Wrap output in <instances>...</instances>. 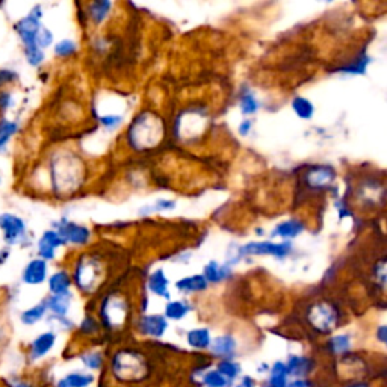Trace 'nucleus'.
Returning a JSON list of instances; mask_svg holds the SVG:
<instances>
[{
	"label": "nucleus",
	"instance_id": "nucleus-48",
	"mask_svg": "<svg viewBox=\"0 0 387 387\" xmlns=\"http://www.w3.org/2000/svg\"><path fill=\"white\" fill-rule=\"evenodd\" d=\"M286 387H312L308 378H291Z\"/></svg>",
	"mask_w": 387,
	"mask_h": 387
},
{
	"label": "nucleus",
	"instance_id": "nucleus-27",
	"mask_svg": "<svg viewBox=\"0 0 387 387\" xmlns=\"http://www.w3.org/2000/svg\"><path fill=\"white\" fill-rule=\"evenodd\" d=\"M96 377L90 373H70L55 383V387H90Z\"/></svg>",
	"mask_w": 387,
	"mask_h": 387
},
{
	"label": "nucleus",
	"instance_id": "nucleus-7",
	"mask_svg": "<svg viewBox=\"0 0 387 387\" xmlns=\"http://www.w3.org/2000/svg\"><path fill=\"white\" fill-rule=\"evenodd\" d=\"M291 253H292V244L289 241L249 242L238 249L239 259L249 258V256H273L277 259H284L288 258Z\"/></svg>",
	"mask_w": 387,
	"mask_h": 387
},
{
	"label": "nucleus",
	"instance_id": "nucleus-32",
	"mask_svg": "<svg viewBox=\"0 0 387 387\" xmlns=\"http://www.w3.org/2000/svg\"><path fill=\"white\" fill-rule=\"evenodd\" d=\"M81 362L82 365L90 369V370H100L103 369L106 359L102 351H97V350H91V351H85L81 354Z\"/></svg>",
	"mask_w": 387,
	"mask_h": 387
},
{
	"label": "nucleus",
	"instance_id": "nucleus-28",
	"mask_svg": "<svg viewBox=\"0 0 387 387\" xmlns=\"http://www.w3.org/2000/svg\"><path fill=\"white\" fill-rule=\"evenodd\" d=\"M112 11V2H92L88 5V17L96 26L107 20Z\"/></svg>",
	"mask_w": 387,
	"mask_h": 387
},
{
	"label": "nucleus",
	"instance_id": "nucleus-16",
	"mask_svg": "<svg viewBox=\"0 0 387 387\" xmlns=\"http://www.w3.org/2000/svg\"><path fill=\"white\" fill-rule=\"evenodd\" d=\"M64 245V239L59 236L56 230L44 231L40 241H38V256L45 262L53 260L56 258V250Z\"/></svg>",
	"mask_w": 387,
	"mask_h": 387
},
{
	"label": "nucleus",
	"instance_id": "nucleus-1",
	"mask_svg": "<svg viewBox=\"0 0 387 387\" xmlns=\"http://www.w3.org/2000/svg\"><path fill=\"white\" fill-rule=\"evenodd\" d=\"M111 377L120 384H141L151 375V365L139 350L135 348H120L115 351L109 362Z\"/></svg>",
	"mask_w": 387,
	"mask_h": 387
},
{
	"label": "nucleus",
	"instance_id": "nucleus-22",
	"mask_svg": "<svg viewBox=\"0 0 387 387\" xmlns=\"http://www.w3.org/2000/svg\"><path fill=\"white\" fill-rule=\"evenodd\" d=\"M327 350L331 355H336V357H342V355L348 354L353 348V336L350 333H339V335H333L327 344Z\"/></svg>",
	"mask_w": 387,
	"mask_h": 387
},
{
	"label": "nucleus",
	"instance_id": "nucleus-31",
	"mask_svg": "<svg viewBox=\"0 0 387 387\" xmlns=\"http://www.w3.org/2000/svg\"><path fill=\"white\" fill-rule=\"evenodd\" d=\"M239 107H241V112L245 115V117H250V115H254L259 111L260 103L256 94L251 92L249 88H245L242 91L241 98H239Z\"/></svg>",
	"mask_w": 387,
	"mask_h": 387
},
{
	"label": "nucleus",
	"instance_id": "nucleus-52",
	"mask_svg": "<svg viewBox=\"0 0 387 387\" xmlns=\"http://www.w3.org/2000/svg\"><path fill=\"white\" fill-rule=\"evenodd\" d=\"M262 387H271V386H268L266 383H263V384H262Z\"/></svg>",
	"mask_w": 387,
	"mask_h": 387
},
{
	"label": "nucleus",
	"instance_id": "nucleus-23",
	"mask_svg": "<svg viewBox=\"0 0 387 387\" xmlns=\"http://www.w3.org/2000/svg\"><path fill=\"white\" fill-rule=\"evenodd\" d=\"M212 335L211 330L206 327H198V328H192L187 333V344L193 348V350L198 351H206L211 348L212 344Z\"/></svg>",
	"mask_w": 387,
	"mask_h": 387
},
{
	"label": "nucleus",
	"instance_id": "nucleus-14",
	"mask_svg": "<svg viewBox=\"0 0 387 387\" xmlns=\"http://www.w3.org/2000/svg\"><path fill=\"white\" fill-rule=\"evenodd\" d=\"M56 345V333L55 331H44L38 335L32 342L29 344L28 357L30 362H38L48 355L53 346Z\"/></svg>",
	"mask_w": 387,
	"mask_h": 387
},
{
	"label": "nucleus",
	"instance_id": "nucleus-45",
	"mask_svg": "<svg viewBox=\"0 0 387 387\" xmlns=\"http://www.w3.org/2000/svg\"><path fill=\"white\" fill-rule=\"evenodd\" d=\"M12 106V97L11 92L0 91V111H6Z\"/></svg>",
	"mask_w": 387,
	"mask_h": 387
},
{
	"label": "nucleus",
	"instance_id": "nucleus-2",
	"mask_svg": "<svg viewBox=\"0 0 387 387\" xmlns=\"http://www.w3.org/2000/svg\"><path fill=\"white\" fill-rule=\"evenodd\" d=\"M165 136V123L154 111L145 109L132 120L126 132V141L132 150L149 151L156 149Z\"/></svg>",
	"mask_w": 387,
	"mask_h": 387
},
{
	"label": "nucleus",
	"instance_id": "nucleus-4",
	"mask_svg": "<svg viewBox=\"0 0 387 387\" xmlns=\"http://www.w3.org/2000/svg\"><path fill=\"white\" fill-rule=\"evenodd\" d=\"M100 325L106 330H120L126 325L130 316L129 300L118 292L107 293L98 308Z\"/></svg>",
	"mask_w": 387,
	"mask_h": 387
},
{
	"label": "nucleus",
	"instance_id": "nucleus-33",
	"mask_svg": "<svg viewBox=\"0 0 387 387\" xmlns=\"http://www.w3.org/2000/svg\"><path fill=\"white\" fill-rule=\"evenodd\" d=\"M369 64H370V58L366 55V53H362V55L351 61L350 64L340 67L339 72L345 74H365Z\"/></svg>",
	"mask_w": 387,
	"mask_h": 387
},
{
	"label": "nucleus",
	"instance_id": "nucleus-8",
	"mask_svg": "<svg viewBox=\"0 0 387 387\" xmlns=\"http://www.w3.org/2000/svg\"><path fill=\"white\" fill-rule=\"evenodd\" d=\"M41 15H43L41 6H35L34 10L26 15V17H23L17 23H15L14 29H15V32L19 34L20 40H21V43H23V45H25V48L36 45L35 44L36 35H38V32H40V29L43 28L41 21H40Z\"/></svg>",
	"mask_w": 387,
	"mask_h": 387
},
{
	"label": "nucleus",
	"instance_id": "nucleus-26",
	"mask_svg": "<svg viewBox=\"0 0 387 387\" xmlns=\"http://www.w3.org/2000/svg\"><path fill=\"white\" fill-rule=\"evenodd\" d=\"M44 303L48 307V312L53 316H58V318H64L70 311V306H72V293H68V295H50L44 300Z\"/></svg>",
	"mask_w": 387,
	"mask_h": 387
},
{
	"label": "nucleus",
	"instance_id": "nucleus-54",
	"mask_svg": "<svg viewBox=\"0 0 387 387\" xmlns=\"http://www.w3.org/2000/svg\"><path fill=\"white\" fill-rule=\"evenodd\" d=\"M0 387H5V386H3V384H2V381H0Z\"/></svg>",
	"mask_w": 387,
	"mask_h": 387
},
{
	"label": "nucleus",
	"instance_id": "nucleus-36",
	"mask_svg": "<svg viewBox=\"0 0 387 387\" xmlns=\"http://www.w3.org/2000/svg\"><path fill=\"white\" fill-rule=\"evenodd\" d=\"M19 130V125L15 121L2 118L0 120V150L5 149V145L10 143V139Z\"/></svg>",
	"mask_w": 387,
	"mask_h": 387
},
{
	"label": "nucleus",
	"instance_id": "nucleus-24",
	"mask_svg": "<svg viewBox=\"0 0 387 387\" xmlns=\"http://www.w3.org/2000/svg\"><path fill=\"white\" fill-rule=\"evenodd\" d=\"M209 283L201 274L182 277L176 282V289L182 293H200L207 289Z\"/></svg>",
	"mask_w": 387,
	"mask_h": 387
},
{
	"label": "nucleus",
	"instance_id": "nucleus-44",
	"mask_svg": "<svg viewBox=\"0 0 387 387\" xmlns=\"http://www.w3.org/2000/svg\"><path fill=\"white\" fill-rule=\"evenodd\" d=\"M19 79V74L12 72V70L8 68H0V88L6 87V85H11Z\"/></svg>",
	"mask_w": 387,
	"mask_h": 387
},
{
	"label": "nucleus",
	"instance_id": "nucleus-39",
	"mask_svg": "<svg viewBox=\"0 0 387 387\" xmlns=\"http://www.w3.org/2000/svg\"><path fill=\"white\" fill-rule=\"evenodd\" d=\"M25 56L28 64L30 67H40L44 63V50H41L38 45H30V48H25Z\"/></svg>",
	"mask_w": 387,
	"mask_h": 387
},
{
	"label": "nucleus",
	"instance_id": "nucleus-30",
	"mask_svg": "<svg viewBox=\"0 0 387 387\" xmlns=\"http://www.w3.org/2000/svg\"><path fill=\"white\" fill-rule=\"evenodd\" d=\"M215 369L230 383H235L242 374V366L236 360H218Z\"/></svg>",
	"mask_w": 387,
	"mask_h": 387
},
{
	"label": "nucleus",
	"instance_id": "nucleus-34",
	"mask_svg": "<svg viewBox=\"0 0 387 387\" xmlns=\"http://www.w3.org/2000/svg\"><path fill=\"white\" fill-rule=\"evenodd\" d=\"M45 313H48V307H45L44 301H41L40 304H36L23 312L20 315V321L25 325H35L36 322H40L44 318Z\"/></svg>",
	"mask_w": 387,
	"mask_h": 387
},
{
	"label": "nucleus",
	"instance_id": "nucleus-25",
	"mask_svg": "<svg viewBox=\"0 0 387 387\" xmlns=\"http://www.w3.org/2000/svg\"><path fill=\"white\" fill-rule=\"evenodd\" d=\"M191 311L192 306L187 300H168V303L165 304L164 316L167 321H182L187 318Z\"/></svg>",
	"mask_w": 387,
	"mask_h": 387
},
{
	"label": "nucleus",
	"instance_id": "nucleus-10",
	"mask_svg": "<svg viewBox=\"0 0 387 387\" xmlns=\"http://www.w3.org/2000/svg\"><path fill=\"white\" fill-rule=\"evenodd\" d=\"M56 231L64 239L65 244H73L77 247L87 245L91 239V230L88 227L68 220H61L56 222Z\"/></svg>",
	"mask_w": 387,
	"mask_h": 387
},
{
	"label": "nucleus",
	"instance_id": "nucleus-53",
	"mask_svg": "<svg viewBox=\"0 0 387 387\" xmlns=\"http://www.w3.org/2000/svg\"><path fill=\"white\" fill-rule=\"evenodd\" d=\"M233 387H241V386H239V384L236 383V384H233Z\"/></svg>",
	"mask_w": 387,
	"mask_h": 387
},
{
	"label": "nucleus",
	"instance_id": "nucleus-21",
	"mask_svg": "<svg viewBox=\"0 0 387 387\" xmlns=\"http://www.w3.org/2000/svg\"><path fill=\"white\" fill-rule=\"evenodd\" d=\"M72 275L65 269H59L55 274L49 277V291L52 295H68L72 289Z\"/></svg>",
	"mask_w": 387,
	"mask_h": 387
},
{
	"label": "nucleus",
	"instance_id": "nucleus-6",
	"mask_svg": "<svg viewBox=\"0 0 387 387\" xmlns=\"http://www.w3.org/2000/svg\"><path fill=\"white\" fill-rule=\"evenodd\" d=\"M339 307L327 300L316 301L306 312V320L308 325L320 335H331L340 325Z\"/></svg>",
	"mask_w": 387,
	"mask_h": 387
},
{
	"label": "nucleus",
	"instance_id": "nucleus-13",
	"mask_svg": "<svg viewBox=\"0 0 387 387\" xmlns=\"http://www.w3.org/2000/svg\"><path fill=\"white\" fill-rule=\"evenodd\" d=\"M209 351H211L213 357L220 360H235V355L238 351V340L233 335H230V333L220 335L212 339Z\"/></svg>",
	"mask_w": 387,
	"mask_h": 387
},
{
	"label": "nucleus",
	"instance_id": "nucleus-49",
	"mask_svg": "<svg viewBox=\"0 0 387 387\" xmlns=\"http://www.w3.org/2000/svg\"><path fill=\"white\" fill-rule=\"evenodd\" d=\"M241 387H256L258 383L256 380H254V377L251 375H242V377H239V383H238Z\"/></svg>",
	"mask_w": 387,
	"mask_h": 387
},
{
	"label": "nucleus",
	"instance_id": "nucleus-17",
	"mask_svg": "<svg viewBox=\"0 0 387 387\" xmlns=\"http://www.w3.org/2000/svg\"><path fill=\"white\" fill-rule=\"evenodd\" d=\"M306 230V224L298 220V218H289L286 221L278 222L274 227V230L271 231V236L273 238H280L283 241H292V239L298 238L303 231Z\"/></svg>",
	"mask_w": 387,
	"mask_h": 387
},
{
	"label": "nucleus",
	"instance_id": "nucleus-19",
	"mask_svg": "<svg viewBox=\"0 0 387 387\" xmlns=\"http://www.w3.org/2000/svg\"><path fill=\"white\" fill-rule=\"evenodd\" d=\"M147 288L153 293V295H158L160 298L169 300V278L167 277L164 269H154L153 273L147 278Z\"/></svg>",
	"mask_w": 387,
	"mask_h": 387
},
{
	"label": "nucleus",
	"instance_id": "nucleus-42",
	"mask_svg": "<svg viewBox=\"0 0 387 387\" xmlns=\"http://www.w3.org/2000/svg\"><path fill=\"white\" fill-rule=\"evenodd\" d=\"M35 44L40 48L41 50H44L45 48H49V45L53 44V34L52 30H49L48 28H41L40 32L36 35V41Z\"/></svg>",
	"mask_w": 387,
	"mask_h": 387
},
{
	"label": "nucleus",
	"instance_id": "nucleus-20",
	"mask_svg": "<svg viewBox=\"0 0 387 387\" xmlns=\"http://www.w3.org/2000/svg\"><path fill=\"white\" fill-rule=\"evenodd\" d=\"M203 275L206 278L207 283L218 284L229 280L231 277V266L227 263H218L216 260L207 262L203 268Z\"/></svg>",
	"mask_w": 387,
	"mask_h": 387
},
{
	"label": "nucleus",
	"instance_id": "nucleus-50",
	"mask_svg": "<svg viewBox=\"0 0 387 387\" xmlns=\"http://www.w3.org/2000/svg\"><path fill=\"white\" fill-rule=\"evenodd\" d=\"M345 387H373L368 381H363V380H357V381H351L348 383Z\"/></svg>",
	"mask_w": 387,
	"mask_h": 387
},
{
	"label": "nucleus",
	"instance_id": "nucleus-46",
	"mask_svg": "<svg viewBox=\"0 0 387 387\" xmlns=\"http://www.w3.org/2000/svg\"><path fill=\"white\" fill-rule=\"evenodd\" d=\"M251 129H253V121L250 118H245L239 123L238 134L241 136H249L251 134Z\"/></svg>",
	"mask_w": 387,
	"mask_h": 387
},
{
	"label": "nucleus",
	"instance_id": "nucleus-40",
	"mask_svg": "<svg viewBox=\"0 0 387 387\" xmlns=\"http://www.w3.org/2000/svg\"><path fill=\"white\" fill-rule=\"evenodd\" d=\"M176 207V201L173 200H158L154 205H149L141 209V213H154V212H167V211H173Z\"/></svg>",
	"mask_w": 387,
	"mask_h": 387
},
{
	"label": "nucleus",
	"instance_id": "nucleus-5",
	"mask_svg": "<svg viewBox=\"0 0 387 387\" xmlns=\"http://www.w3.org/2000/svg\"><path fill=\"white\" fill-rule=\"evenodd\" d=\"M105 268L103 263L97 256H91V254H83V256L76 262L73 278L76 288L83 293L94 292L100 282L103 280Z\"/></svg>",
	"mask_w": 387,
	"mask_h": 387
},
{
	"label": "nucleus",
	"instance_id": "nucleus-3",
	"mask_svg": "<svg viewBox=\"0 0 387 387\" xmlns=\"http://www.w3.org/2000/svg\"><path fill=\"white\" fill-rule=\"evenodd\" d=\"M52 185L59 196H70L81 188L85 179V165L79 156L63 153L52 159Z\"/></svg>",
	"mask_w": 387,
	"mask_h": 387
},
{
	"label": "nucleus",
	"instance_id": "nucleus-47",
	"mask_svg": "<svg viewBox=\"0 0 387 387\" xmlns=\"http://www.w3.org/2000/svg\"><path fill=\"white\" fill-rule=\"evenodd\" d=\"M375 339H377V342L378 344H381V345H386L387 344V327L383 324V325H378L377 330H375Z\"/></svg>",
	"mask_w": 387,
	"mask_h": 387
},
{
	"label": "nucleus",
	"instance_id": "nucleus-9",
	"mask_svg": "<svg viewBox=\"0 0 387 387\" xmlns=\"http://www.w3.org/2000/svg\"><path fill=\"white\" fill-rule=\"evenodd\" d=\"M336 171L333 167L328 165H315L311 167L304 173V183L307 188L313 191L330 189V187L336 180Z\"/></svg>",
	"mask_w": 387,
	"mask_h": 387
},
{
	"label": "nucleus",
	"instance_id": "nucleus-41",
	"mask_svg": "<svg viewBox=\"0 0 387 387\" xmlns=\"http://www.w3.org/2000/svg\"><path fill=\"white\" fill-rule=\"evenodd\" d=\"M98 121H100V125L105 127V130L114 132V130H117L123 125V121H125V118H123L121 115L106 114V115H102V117H98Z\"/></svg>",
	"mask_w": 387,
	"mask_h": 387
},
{
	"label": "nucleus",
	"instance_id": "nucleus-29",
	"mask_svg": "<svg viewBox=\"0 0 387 387\" xmlns=\"http://www.w3.org/2000/svg\"><path fill=\"white\" fill-rule=\"evenodd\" d=\"M291 107L293 114L297 115L301 120H312L315 115V106L311 100L303 97V96H295L292 98Z\"/></svg>",
	"mask_w": 387,
	"mask_h": 387
},
{
	"label": "nucleus",
	"instance_id": "nucleus-11",
	"mask_svg": "<svg viewBox=\"0 0 387 387\" xmlns=\"http://www.w3.org/2000/svg\"><path fill=\"white\" fill-rule=\"evenodd\" d=\"M0 230L5 242L10 245L19 244L26 236V224L20 216L14 213H0Z\"/></svg>",
	"mask_w": 387,
	"mask_h": 387
},
{
	"label": "nucleus",
	"instance_id": "nucleus-12",
	"mask_svg": "<svg viewBox=\"0 0 387 387\" xmlns=\"http://www.w3.org/2000/svg\"><path fill=\"white\" fill-rule=\"evenodd\" d=\"M168 321L164 315H141L136 322V328L143 336L160 339L168 330Z\"/></svg>",
	"mask_w": 387,
	"mask_h": 387
},
{
	"label": "nucleus",
	"instance_id": "nucleus-18",
	"mask_svg": "<svg viewBox=\"0 0 387 387\" xmlns=\"http://www.w3.org/2000/svg\"><path fill=\"white\" fill-rule=\"evenodd\" d=\"M21 278H23V282L30 286L44 283L45 280H48V262L40 258L30 260L26 265L25 271H23Z\"/></svg>",
	"mask_w": 387,
	"mask_h": 387
},
{
	"label": "nucleus",
	"instance_id": "nucleus-43",
	"mask_svg": "<svg viewBox=\"0 0 387 387\" xmlns=\"http://www.w3.org/2000/svg\"><path fill=\"white\" fill-rule=\"evenodd\" d=\"M2 384L5 387H36L30 380H26V378H21V377H17V375L5 378Z\"/></svg>",
	"mask_w": 387,
	"mask_h": 387
},
{
	"label": "nucleus",
	"instance_id": "nucleus-35",
	"mask_svg": "<svg viewBox=\"0 0 387 387\" xmlns=\"http://www.w3.org/2000/svg\"><path fill=\"white\" fill-rule=\"evenodd\" d=\"M235 383H230L216 369H209L201 375V386L203 387H233Z\"/></svg>",
	"mask_w": 387,
	"mask_h": 387
},
{
	"label": "nucleus",
	"instance_id": "nucleus-51",
	"mask_svg": "<svg viewBox=\"0 0 387 387\" xmlns=\"http://www.w3.org/2000/svg\"><path fill=\"white\" fill-rule=\"evenodd\" d=\"M269 366H271V365H268V363H262L260 368L258 369V373H259V374H268V373H269Z\"/></svg>",
	"mask_w": 387,
	"mask_h": 387
},
{
	"label": "nucleus",
	"instance_id": "nucleus-38",
	"mask_svg": "<svg viewBox=\"0 0 387 387\" xmlns=\"http://www.w3.org/2000/svg\"><path fill=\"white\" fill-rule=\"evenodd\" d=\"M79 333L82 336H96L100 330V322L92 315H87L79 324Z\"/></svg>",
	"mask_w": 387,
	"mask_h": 387
},
{
	"label": "nucleus",
	"instance_id": "nucleus-37",
	"mask_svg": "<svg viewBox=\"0 0 387 387\" xmlns=\"http://www.w3.org/2000/svg\"><path fill=\"white\" fill-rule=\"evenodd\" d=\"M77 50H79V48H77L76 41L68 40V38H67V40H61L59 43H56L55 49H53V52H55V56L61 58V59H67V58L74 56Z\"/></svg>",
	"mask_w": 387,
	"mask_h": 387
},
{
	"label": "nucleus",
	"instance_id": "nucleus-15",
	"mask_svg": "<svg viewBox=\"0 0 387 387\" xmlns=\"http://www.w3.org/2000/svg\"><path fill=\"white\" fill-rule=\"evenodd\" d=\"M289 378H308L315 369V360L308 355L289 354L284 362Z\"/></svg>",
	"mask_w": 387,
	"mask_h": 387
}]
</instances>
